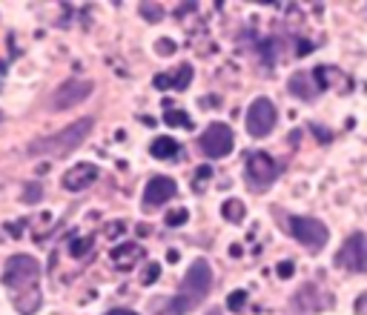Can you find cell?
<instances>
[{"label":"cell","instance_id":"2","mask_svg":"<svg viewBox=\"0 0 367 315\" xmlns=\"http://www.w3.org/2000/svg\"><path fill=\"white\" fill-rule=\"evenodd\" d=\"M92 129H95V120L92 118H81V120L63 127L55 135H43V138L32 140L29 143V155L32 158H43V155L46 158H66V155H72L92 135Z\"/></svg>","mask_w":367,"mask_h":315},{"label":"cell","instance_id":"20","mask_svg":"<svg viewBox=\"0 0 367 315\" xmlns=\"http://www.w3.org/2000/svg\"><path fill=\"white\" fill-rule=\"evenodd\" d=\"M43 198V186L40 184H26L23 186V204H38Z\"/></svg>","mask_w":367,"mask_h":315},{"label":"cell","instance_id":"3","mask_svg":"<svg viewBox=\"0 0 367 315\" xmlns=\"http://www.w3.org/2000/svg\"><path fill=\"white\" fill-rule=\"evenodd\" d=\"M287 229H290V235L296 238L304 250H310V252L325 250L327 241H330L327 224H322L319 218H313V215H290V218H287Z\"/></svg>","mask_w":367,"mask_h":315},{"label":"cell","instance_id":"27","mask_svg":"<svg viewBox=\"0 0 367 315\" xmlns=\"http://www.w3.org/2000/svg\"><path fill=\"white\" fill-rule=\"evenodd\" d=\"M155 52H158V55H173V52H175V43H173V40H158V43H155Z\"/></svg>","mask_w":367,"mask_h":315},{"label":"cell","instance_id":"9","mask_svg":"<svg viewBox=\"0 0 367 315\" xmlns=\"http://www.w3.org/2000/svg\"><path fill=\"white\" fill-rule=\"evenodd\" d=\"M336 266L350 273H367V235L353 232L336 252Z\"/></svg>","mask_w":367,"mask_h":315},{"label":"cell","instance_id":"29","mask_svg":"<svg viewBox=\"0 0 367 315\" xmlns=\"http://www.w3.org/2000/svg\"><path fill=\"white\" fill-rule=\"evenodd\" d=\"M356 315H367V293H361L356 298Z\"/></svg>","mask_w":367,"mask_h":315},{"label":"cell","instance_id":"14","mask_svg":"<svg viewBox=\"0 0 367 315\" xmlns=\"http://www.w3.org/2000/svg\"><path fill=\"white\" fill-rule=\"evenodd\" d=\"M181 152V143L175 138H155L150 143V155L158 158V161H169V158H175Z\"/></svg>","mask_w":367,"mask_h":315},{"label":"cell","instance_id":"19","mask_svg":"<svg viewBox=\"0 0 367 315\" xmlns=\"http://www.w3.org/2000/svg\"><path fill=\"white\" fill-rule=\"evenodd\" d=\"M92 244H95L92 238H75V241L69 244V255H72V258H84V255L92 250Z\"/></svg>","mask_w":367,"mask_h":315},{"label":"cell","instance_id":"26","mask_svg":"<svg viewBox=\"0 0 367 315\" xmlns=\"http://www.w3.org/2000/svg\"><path fill=\"white\" fill-rule=\"evenodd\" d=\"M276 273H279V278H290L292 273H296V264H292V261H281Z\"/></svg>","mask_w":367,"mask_h":315},{"label":"cell","instance_id":"5","mask_svg":"<svg viewBox=\"0 0 367 315\" xmlns=\"http://www.w3.org/2000/svg\"><path fill=\"white\" fill-rule=\"evenodd\" d=\"M198 147L212 161L227 158L233 152V147H235V135H233L230 124H224V120H212V124L198 135Z\"/></svg>","mask_w":367,"mask_h":315},{"label":"cell","instance_id":"25","mask_svg":"<svg viewBox=\"0 0 367 315\" xmlns=\"http://www.w3.org/2000/svg\"><path fill=\"white\" fill-rule=\"evenodd\" d=\"M210 178H212V166H198V172H195V189H201V184Z\"/></svg>","mask_w":367,"mask_h":315},{"label":"cell","instance_id":"23","mask_svg":"<svg viewBox=\"0 0 367 315\" xmlns=\"http://www.w3.org/2000/svg\"><path fill=\"white\" fill-rule=\"evenodd\" d=\"M158 275H161V264H155V261H153V264L143 270L141 284H143V286H150V284H155V281H158Z\"/></svg>","mask_w":367,"mask_h":315},{"label":"cell","instance_id":"22","mask_svg":"<svg viewBox=\"0 0 367 315\" xmlns=\"http://www.w3.org/2000/svg\"><path fill=\"white\" fill-rule=\"evenodd\" d=\"M164 221H166V227H184L189 221V212L187 209H173V212L164 218Z\"/></svg>","mask_w":367,"mask_h":315},{"label":"cell","instance_id":"18","mask_svg":"<svg viewBox=\"0 0 367 315\" xmlns=\"http://www.w3.org/2000/svg\"><path fill=\"white\" fill-rule=\"evenodd\" d=\"M164 124H166V127H178V129H189L192 120H189V115L181 112V109H166V112H164Z\"/></svg>","mask_w":367,"mask_h":315},{"label":"cell","instance_id":"24","mask_svg":"<svg viewBox=\"0 0 367 315\" xmlns=\"http://www.w3.org/2000/svg\"><path fill=\"white\" fill-rule=\"evenodd\" d=\"M141 15H143L146 20H161V17H164V9L155 6V3H141Z\"/></svg>","mask_w":367,"mask_h":315},{"label":"cell","instance_id":"4","mask_svg":"<svg viewBox=\"0 0 367 315\" xmlns=\"http://www.w3.org/2000/svg\"><path fill=\"white\" fill-rule=\"evenodd\" d=\"M38 278H40V264L32 255H12L3 266V284L15 296L26 293V289H35Z\"/></svg>","mask_w":367,"mask_h":315},{"label":"cell","instance_id":"21","mask_svg":"<svg viewBox=\"0 0 367 315\" xmlns=\"http://www.w3.org/2000/svg\"><path fill=\"white\" fill-rule=\"evenodd\" d=\"M244 304H247V293H244V289H235V293H230V298H227L230 312H241Z\"/></svg>","mask_w":367,"mask_h":315},{"label":"cell","instance_id":"13","mask_svg":"<svg viewBox=\"0 0 367 315\" xmlns=\"http://www.w3.org/2000/svg\"><path fill=\"white\" fill-rule=\"evenodd\" d=\"M287 89H290V95H296V98H302V101H313L315 95L322 92L319 83H315V78L307 75V72H299V75H292L290 83H287Z\"/></svg>","mask_w":367,"mask_h":315},{"label":"cell","instance_id":"12","mask_svg":"<svg viewBox=\"0 0 367 315\" xmlns=\"http://www.w3.org/2000/svg\"><path fill=\"white\" fill-rule=\"evenodd\" d=\"M143 258H146V252H143V247L138 244V241H127V244L112 250V264L118 266V270H132V266Z\"/></svg>","mask_w":367,"mask_h":315},{"label":"cell","instance_id":"6","mask_svg":"<svg viewBox=\"0 0 367 315\" xmlns=\"http://www.w3.org/2000/svg\"><path fill=\"white\" fill-rule=\"evenodd\" d=\"M279 175H281V166L267 152H250L247 155V186L253 192H258V195L267 192L276 184Z\"/></svg>","mask_w":367,"mask_h":315},{"label":"cell","instance_id":"34","mask_svg":"<svg viewBox=\"0 0 367 315\" xmlns=\"http://www.w3.org/2000/svg\"><path fill=\"white\" fill-rule=\"evenodd\" d=\"M0 118H3V115H0Z\"/></svg>","mask_w":367,"mask_h":315},{"label":"cell","instance_id":"33","mask_svg":"<svg viewBox=\"0 0 367 315\" xmlns=\"http://www.w3.org/2000/svg\"><path fill=\"white\" fill-rule=\"evenodd\" d=\"M107 315H138V312H132V309H109Z\"/></svg>","mask_w":367,"mask_h":315},{"label":"cell","instance_id":"10","mask_svg":"<svg viewBox=\"0 0 367 315\" xmlns=\"http://www.w3.org/2000/svg\"><path fill=\"white\" fill-rule=\"evenodd\" d=\"M175 195H178V184L166 175H155V178H150V184L143 189V207H164Z\"/></svg>","mask_w":367,"mask_h":315},{"label":"cell","instance_id":"28","mask_svg":"<svg viewBox=\"0 0 367 315\" xmlns=\"http://www.w3.org/2000/svg\"><path fill=\"white\" fill-rule=\"evenodd\" d=\"M313 135L319 138V140H325V143H330V140H333V132H330V129H322L319 124H313Z\"/></svg>","mask_w":367,"mask_h":315},{"label":"cell","instance_id":"30","mask_svg":"<svg viewBox=\"0 0 367 315\" xmlns=\"http://www.w3.org/2000/svg\"><path fill=\"white\" fill-rule=\"evenodd\" d=\"M107 235H120V232H124V224H120V221H115V224H107V229H104Z\"/></svg>","mask_w":367,"mask_h":315},{"label":"cell","instance_id":"17","mask_svg":"<svg viewBox=\"0 0 367 315\" xmlns=\"http://www.w3.org/2000/svg\"><path fill=\"white\" fill-rule=\"evenodd\" d=\"M169 83H173V89H187L192 83V63H181L173 75H169Z\"/></svg>","mask_w":367,"mask_h":315},{"label":"cell","instance_id":"31","mask_svg":"<svg viewBox=\"0 0 367 315\" xmlns=\"http://www.w3.org/2000/svg\"><path fill=\"white\" fill-rule=\"evenodd\" d=\"M6 232H9L12 238H17V235H20V224H6Z\"/></svg>","mask_w":367,"mask_h":315},{"label":"cell","instance_id":"8","mask_svg":"<svg viewBox=\"0 0 367 315\" xmlns=\"http://www.w3.org/2000/svg\"><path fill=\"white\" fill-rule=\"evenodd\" d=\"M276 120H279V112H276V104L270 98H256L250 106H247V132L250 138H267L273 129H276Z\"/></svg>","mask_w":367,"mask_h":315},{"label":"cell","instance_id":"15","mask_svg":"<svg viewBox=\"0 0 367 315\" xmlns=\"http://www.w3.org/2000/svg\"><path fill=\"white\" fill-rule=\"evenodd\" d=\"M15 304H17V312L20 315H32L38 307H40V289H26V293H20L15 296Z\"/></svg>","mask_w":367,"mask_h":315},{"label":"cell","instance_id":"7","mask_svg":"<svg viewBox=\"0 0 367 315\" xmlns=\"http://www.w3.org/2000/svg\"><path fill=\"white\" fill-rule=\"evenodd\" d=\"M92 81H84V78H69L63 81L55 92H52V98H49V109L52 112H66L72 106H78L84 104L89 95H92Z\"/></svg>","mask_w":367,"mask_h":315},{"label":"cell","instance_id":"11","mask_svg":"<svg viewBox=\"0 0 367 315\" xmlns=\"http://www.w3.org/2000/svg\"><path fill=\"white\" fill-rule=\"evenodd\" d=\"M97 175H101V169H97L95 163H75L72 169H66L63 189H69V192H84L86 186H92L97 181Z\"/></svg>","mask_w":367,"mask_h":315},{"label":"cell","instance_id":"16","mask_svg":"<svg viewBox=\"0 0 367 315\" xmlns=\"http://www.w3.org/2000/svg\"><path fill=\"white\" fill-rule=\"evenodd\" d=\"M221 212H224V218H227L230 224H241V221H244V215H247V209H244V204H241L238 198H230V201H224Z\"/></svg>","mask_w":367,"mask_h":315},{"label":"cell","instance_id":"1","mask_svg":"<svg viewBox=\"0 0 367 315\" xmlns=\"http://www.w3.org/2000/svg\"><path fill=\"white\" fill-rule=\"evenodd\" d=\"M210 293H212V266L204 258H198V261L189 264L178 296L164 298V301H153V307H155V315H187V312H192L195 307H198Z\"/></svg>","mask_w":367,"mask_h":315},{"label":"cell","instance_id":"32","mask_svg":"<svg viewBox=\"0 0 367 315\" xmlns=\"http://www.w3.org/2000/svg\"><path fill=\"white\" fill-rule=\"evenodd\" d=\"M296 49H299V52L304 55V52H310V49H313V46H310L307 40H302V43H296Z\"/></svg>","mask_w":367,"mask_h":315}]
</instances>
